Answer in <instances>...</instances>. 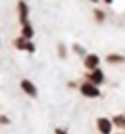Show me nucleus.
<instances>
[{"mask_svg":"<svg viewBox=\"0 0 125 134\" xmlns=\"http://www.w3.org/2000/svg\"><path fill=\"white\" fill-rule=\"evenodd\" d=\"M81 92H83L85 96H89V98H96V96L100 94V90H98L92 82H85L83 86H81Z\"/></svg>","mask_w":125,"mask_h":134,"instance_id":"f257e3e1","label":"nucleus"},{"mask_svg":"<svg viewBox=\"0 0 125 134\" xmlns=\"http://www.w3.org/2000/svg\"><path fill=\"white\" fill-rule=\"evenodd\" d=\"M96 125H98V130L100 132H102V134H110V130H112V123H110V121L108 119H98L96 121Z\"/></svg>","mask_w":125,"mask_h":134,"instance_id":"f03ea898","label":"nucleus"},{"mask_svg":"<svg viewBox=\"0 0 125 134\" xmlns=\"http://www.w3.org/2000/svg\"><path fill=\"white\" fill-rule=\"evenodd\" d=\"M21 88L25 90V92H27L29 96H37V88L33 86V84H31L29 81H21Z\"/></svg>","mask_w":125,"mask_h":134,"instance_id":"7ed1b4c3","label":"nucleus"},{"mask_svg":"<svg viewBox=\"0 0 125 134\" xmlns=\"http://www.w3.org/2000/svg\"><path fill=\"white\" fill-rule=\"evenodd\" d=\"M85 63H87V67H96V63H98V58H96V56H89Z\"/></svg>","mask_w":125,"mask_h":134,"instance_id":"20e7f679","label":"nucleus"},{"mask_svg":"<svg viewBox=\"0 0 125 134\" xmlns=\"http://www.w3.org/2000/svg\"><path fill=\"white\" fill-rule=\"evenodd\" d=\"M91 79H92L94 82H102V79H104V77H102V73H100V71H94V73H92V77H91Z\"/></svg>","mask_w":125,"mask_h":134,"instance_id":"39448f33","label":"nucleus"},{"mask_svg":"<svg viewBox=\"0 0 125 134\" xmlns=\"http://www.w3.org/2000/svg\"><path fill=\"white\" fill-rule=\"evenodd\" d=\"M114 123H116L117 126H125V117H116Z\"/></svg>","mask_w":125,"mask_h":134,"instance_id":"423d86ee","label":"nucleus"},{"mask_svg":"<svg viewBox=\"0 0 125 134\" xmlns=\"http://www.w3.org/2000/svg\"><path fill=\"white\" fill-rule=\"evenodd\" d=\"M56 134H67V132H66V130H60V129H58V130H56Z\"/></svg>","mask_w":125,"mask_h":134,"instance_id":"0eeeda50","label":"nucleus"}]
</instances>
